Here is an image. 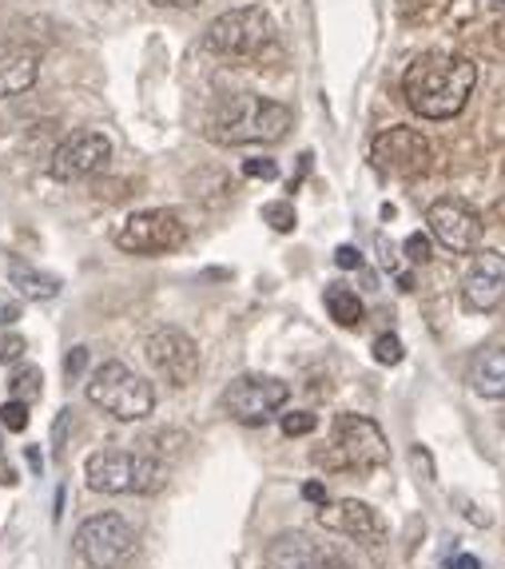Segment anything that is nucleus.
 Masks as SVG:
<instances>
[{
	"instance_id": "obj_1",
	"label": "nucleus",
	"mask_w": 505,
	"mask_h": 569,
	"mask_svg": "<svg viewBox=\"0 0 505 569\" xmlns=\"http://www.w3.org/2000/svg\"><path fill=\"white\" fill-rule=\"evenodd\" d=\"M477 84V64L469 57L454 52H422L406 77L402 96L422 120H454L469 104V92Z\"/></svg>"
},
{
	"instance_id": "obj_2",
	"label": "nucleus",
	"mask_w": 505,
	"mask_h": 569,
	"mask_svg": "<svg viewBox=\"0 0 505 569\" xmlns=\"http://www.w3.org/2000/svg\"><path fill=\"white\" fill-rule=\"evenodd\" d=\"M291 108L279 100H263L255 92L228 96L215 104L208 120V140L220 148H243V143H279L291 132Z\"/></svg>"
},
{
	"instance_id": "obj_3",
	"label": "nucleus",
	"mask_w": 505,
	"mask_h": 569,
	"mask_svg": "<svg viewBox=\"0 0 505 569\" xmlns=\"http://www.w3.org/2000/svg\"><path fill=\"white\" fill-rule=\"evenodd\" d=\"M84 475L95 493H155L168 482L163 462L148 450H95Z\"/></svg>"
},
{
	"instance_id": "obj_4",
	"label": "nucleus",
	"mask_w": 505,
	"mask_h": 569,
	"mask_svg": "<svg viewBox=\"0 0 505 569\" xmlns=\"http://www.w3.org/2000/svg\"><path fill=\"white\" fill-rule=\"evenodd\" d=\"M315 462L326 470H374L391 462V447L378 422L366 415H339L331 427V447L319 450Z\"/></svg>"
},
{
	"instance_id": "obj_5",
	"label": "nucleus",
	"mask_w": 505,
	"mask_h": 569,
	"mask_svg": "<svg viewBox=\"0 0 505 569\" xmlns=\"http://www.w3.org/2000/svg\"><path fill=\"white\" fill-rule=\"evenodd\" d=\"M88 402L100 407L104 415L120 418V422H143L155 410V390L148 379H140L124 362H100L88 382Z\"/></svg>"
},
{
	"instance_id": "obj_6",
	"label": "nucleus",
	"mask_w": 505,
	"mask_h": 569,
	"mask_svg": "<svg viewBox=\"0 0 505 569\" xmlns=\"http://www.w3.org/2000/svg\"><path fill=\"white\" fill-rule=\"evenodd\" d=\"M271 40H275V20L267 17V9H259V4H243V9L223 12L203 32V48L215 52V57H231V60L263 57V48Z\"/></svg>"
},
{
	"instance_id": "obj_7",
	"label": "nucleus",
	"mask_w": 505,
	"mask_h": 569,
	"mask_svg": "<svg viewBox=\"0 0 505 569\" xmlns=\"http://www.w3.org/2000/svg\"><path fill=\"white\" fill-rule=\"evenodd\" d=\"M188 243V223L180 211L168 208H148L132 211V216L115 228V247L128 256H168Z\"/></svg>"
},
{
	"instance_id": "obj_8",
	"label": "nucleus",
	"mask_w": 505,
	"mask_h": 569,
	"mask_svg": "<svg viewBox=\"0 0 505 569\" xmlns=\"http://www.w3.org/2000/svg\"><path fill=\"white\" fill-rule=\"evenodd\" d=\"M77 553L92 569H124L135 553V530L120 513H95L77 530Z\"/></svg>"
},
{
	"instance_id": "obj_9",
	"label": "nucleus",
	"mask_w": 505,
	"mask_h": 569,
	"mask_svg": "<svg viewBox=\"0 0 505 569\" xmlns=\"http://www.w3.org/2000/svg\"><path fill=\"white\" fill-rule=\"evenodd\" d=\"M291 399V387L275 375H239L228 390H223V410L243 427H263Z\"/></svg>"
},
{
	"instance_id": "obj_10",
	"label": "nucleus",
	"mask_w": 505,
	"mask_h": 569,
	"mask_svg": "<svg viewBox=\"0 0 505 569\" xmlns=\"http://www.w3.org/2000/svg\"><path fill=\"white\" fill-rule=\"evenodd\" d=\"M371 160L386 176H402V180H414V176H426L430 163H434V148L422 132L414 128H386V132L374 136L371 143Z\"/></svg>"
},
{
	"instance_id": "obj_11",
	"label": "nucleus",
	"mask_w": 505,
	"mask_h": 569,
	"mask_svg": "<svg viewBox=\"0 0 505 569\" xmlns=\"http://www.w3.org/2000/svg\"><path fill=\"white\" fill-rule=\"evenodd\" d=\"M143 351H148V362H152L155 375L168 379L172 387H191L195 375H200V347L180 327H160Z\"/></svg>"
},
{
	"instance_id": "obj_12",
	"label": "nucleus",
	"mask_w": 505,
	"mask_h": 569,
	"mask_svg": "<svg viewBox=\"0 0 505 569\" xmlns=\"http://www.w3.org/2000/svg\"><path fill=\"white\" fill-rule=\"evenodd\" d=\"M108 163H112V140H108L104 132H77L52 152L48 171H52L57 180L72 183V180H92Z\"/></svg>"
},
{
	"instance_id": "obj_13",
	"label": "nucleus",
	"mask_w": 505,
	"mask_h": 569,
	"mask_svg": "<svg viewBox=\"0 0 505 569\" xmlns=\"http://www.w3.org/2000/svg\"><path fill=\"white\" fill-rule=\"evenodd\" d=\"M426 228H430V236L446 247V251H454V256H469V251H477V243H482L486 223H482V216H477L469 203L438 200V203H430Z\"/></svg>"
},
{
	"instance_id": "obj_14",
	"label": "nucleus",
	"mask_w": 505,
	"mask_h": 569,
	"mask_svg": "<svg viewBox=\"0 0 505 569\" xmlns=\"http://www.w3.org/2000/svg\"><path fill=\"white\" fill-rule=\"evenodd\" d=\"M263 569H351V561L306 533H279L263 550Z\"/></svg>"
},
{
	"instance_id": "obj_15",
	"label": "nucleus",
	"mask_w": 505,
	"mask_h": 569,
	"mask_svg": "<svg viewBox=\"0 0 505 569\" xmlns=\"http://www.w3.org/2000/svg\"><path fill=\"white\" fill-rule=\"evenodd\" d=\"M319 526L323 530L343 533L351 541H363V546H382L386 541V522L374 506L358 502V498H343V502H326L319 510Z\"/></svg>"
},
{
	"instance_id": "obj_16",
	"label": "nucleus",
	"mask_w": 505,
	"mask_h": 569,
	"mask_svg": "<svg viewBox=\"0 0 505 569\" xmlns=\"http://www.w3.org/2000/svg\"><path fill=\"white\" fill-rule=\"evenodd\" d=\"M462 303L469 311H497L505 303V256L502 251H477L462 279Z\"/></svg>"
},
{
	"instance_id": "obj_17",
	"label": "nucleus",
	"mask_w": 505,
	"mask_h": 569,
	"mask_svg": "<svg viewBox=\"0 0 505 569\" xmlns=\"http://www.w3.org/2000/svg\"><path fill=\"white\" fill-rule=\"evenodd\" d=\"M40 80V52L29 44H0V100L24 96Z\"/></svg>"
},
{
	"instance_id": "obj_18",
	"label": "nucleus",
	"mask_w": 505,
	"mask_h": 569,
	"mask_svg": "<svg viewBox=\"0 0 505 569\" xmlns=\"http://www.w3.org/2000/svg\"><path fill=\"white\" fill-rule=\"evenodd\" d=\"M469 387L482 399H505V347H486L469 362Z\"/></svg>"
},
{
	"instance_id": "obj_19",
	"label": "nucleus",
	"mask_w": 505,
	"mask_h": 569,
	"mask_svg": "<svg viewBox=\"0 0 505 569\" xmlns=\"http://www.w3.org/2000/svg\"><path fill=\"white\" fill-rule=\"evenodd\" d=\"M9 283L17 287L24 299H57L60 295V279L57 276H44L37 267H29L24 259H9Z\"/></svg>"
},
{
	"instance_id": "obj_20",
	"label": "nucleus",
	"mask_w": 505,
	"mask_h": 569,
	"mask_svg": "<svg viewBox=\"0 0 505 569\" xmlns=\"http://www.w3.org/2000/svg\"><path fill=\"white\" fill-rule=\"evenodd\" d=\"M323 303H326V315H331L339 327H358L366 319L363 299H358V291H351L346 283H331V287H326Z\"/></svg>"
},
{
	"instance_id": "obj_21",
	"label": "nucleus",
	"mask_w": 505,
	"mask_h": 569,
	"mask_svg": "<svg viewBox=\"0 0 505 569\" xmlns=\"http://www.w3.org/2000/svg\"><path fill=\"white\" fill-rule=\"evenodd\" d=\"M454 20H477V17H505V0H454L450 9Z\"/></svg>"
},
{
	"instance_id": "obj_22",
	"label": "nucleus",
	"mask_w": 505,
	"mask_h": 569,
	"mask_svg": "<svg viewBox=\"0 0 505 569\" xmlns=\"http://www.w3.org/2000/svg\"><path fill=\"white\" fill-rule=\"evenodd\" d=\"M40 390H44V375H40V367H20L17 379H12V399L37 402Z\"/></svg>"
},
{
	"instance_id": "obj_23",
	"label": "nucleus",
	"mask_w": 505,
	"mask_h": 569,
	"mask_svg": "<svg viewBox=\"0 0 505 569\" xmlns=\"http://www.w3.org/2000/svg\"><path fill=\"white\" fill-rule=\"evenodd\" d=\"M263 223H267L271 231H279V236H291L295 223H299V216L286 200H275V203H263Z\"/></svg>"
},
{
	"instance_id": "obj_24",
	"label": "nucleus",
	"mask_w": 505,
	"mask_h": 569,
	"mask_svg": "<svg viewBox=\"0 0 505 569\" xmlns=\"http://www.w3.org/2000/svg\"><path fill=\"white\" fill-rule=\"evenodd\" d=\"M0 427L9 430V435H20V430H29V402L9 399L0 407Z\"/></svg>"
},
{
	"instance_id": "obj_25",
	"label": "nucleus",
	"mask_w": 505,
	"mask_h": 569,
	"mask_svg": "<svg viewBox=\"0 0 505 569\" xmlns=\"http://www.w3.org/2000/svg\"><path fill=\"white\" fill-rule=\"evenodd\" d=\"M402 355H406V347H402L398 335H378L374 339V362H382V367H398Z\"/></svg>"
},
{
	"instance_id": "obj_26",
	"label": "nucleus",
	"mask_w": 505,
	"mask_h": 569,
	"mask_svg": "<svg viewBox=\"0 0 505 569\" xmlns=\"http://www.w3.org/2000/svg\"><path fill=\"white\" fill-rule=\"evenodd\" d=\"M319 418L311 410H295V415H283V435L286 438H303V435H315Z\"/></svg>"
},
{
	"instance_id": "obj_27",
	"label": "nucleus",
	"mask_w": 505,
	"mask_h": 569,
	"mask_svg": "<svg viewBox=\"0 0 505 569\" xmlns=\"http://www.w3.org/2000/svg\"><path fill=\"white\" fill-rule=\"evenodd\" d=\"M243 176L248 180H279V163L267 156H255V160H243Z\"/></svg>"
},
{
	"instance_id": "obj_28",
	"label": "nucleus",
	"mask_w": 505,
	"mask_h": 569,
	"mask_svg": "<svg viewBox=\"0 0 505 569\" xmlns=\"http://www.w3.org/2000/svg\"><path fill=\"white\" fill-rule=\"evenodd\" d=\"M24 359V339L17 331H4L0 335V362L9 367V362H20Z\"/></svg>"
},
{
	"instance_id": "obj_29",
	"label": "nucleus",
	"mask_w": 505,
	"mask_h": 569,
	"mask_svg": "<svg viewBox=\"0 0 505 569\" xmlns=\"http://www.w3.org/2000/svg\"><path fill=\"white\" fill-rule=\"evenodd\" d=\"M406 259H411V263H430V259H434V243H430V236H411L406 239Z\"/></svg>"
},
{
	"instance_id": "obj_30",
	"label": "nucleus",
	"mask_w": 505,
	"mask_h": 569,
	"mask_svg": "<svg viewBox=\"0 0 505 569\" xmlns=\"http://www.w3.org/2000/svg\"><path fill=\"white\" fill-rule=\"evenodd\" d=\"M68 430H72V410L64 407V410L57 415V427H52V455H64Z\"/></svg>"
},
{
	"instance_id": "obj_31",
	"label": "nucleus",
	"mask_w": 505,
	"mask_h": 569,
	"mask_svg": "<svg viewBox=\"0 0 505 569\" xmlns=\"http://www.w3.org/2000/svg\"><path fill=\"white\" fill-rule=\"evenodd\" d=\"M88 367V347H72V351L64 355V375L68 379H80Z\"/></svg>"
},
{
	"instance_id": "obj_32",
	"label": "nucleus",
	"mask_w": 505,
	"mask_h": 569,
	"mask_svg": "<svg viewBox=\"0 0 505 569\" xmlns=\"http://www.w3.org/2000/svg\"><path fill=\"white\" fill-rule=\"evenodd\" d=\"M334 263L343 267V271H358V267H363V251H358V247H339V251H334Z\"/></svg>"
},
{
	"instance_id": "obj_33",
	"label": "nucleus",
	"mask_w": 505,
	"mask_h": 569,
	"mask_svg": "<svg viewBox=\"0 0 505 569\" xmlns=\"http://www.w3.org/2000/svg\"><path fill=\"white\" fill-rule=\"evenodd\" d=\"M411 458H414V466H418V475L430 482V478H434V462H430V455H426V450H422V447H414V450H411Z\"/></svg>"
},
{
	"instance_id": "obj_34",
	"label": "nucleus",
	"mask_w": 505,
	"mask_h": 569,
	"mask_svg": "<svg viewBox=\"0 0 505 569\" xmlns=\"http://www.w3.org/2000/svg\"><path fill=\"white\" fill-rule=\"evenodd\" d=\"M303 498H306V502H315V506H326V486L323 482H306Z\"/></svg>"
},
{
	"instance_id": "obj_35",
	"label": "nucleus",
	"mask_w": 505,
	"mask_h": 569,
	"mask_svg": "<svg viewBox=\"0 0 505 569\" xmlns=\"http://www.w3.org/2000/svg\"><path fill=\"white\" fill-rule=\"evenodd\" d=\"M155 9H195L200 0H152Z\"/></svg>"
},
{
	"instance_id": "obj_36",
	"label": "nucleus",
	"mask_w": 505,
	"mask_h": 569,
	"mask_svg": "<svg viewBox=\"0 0 505 569\" xmlns=\"http://www.w3.org/2000/svg\"><path fill=\"white\" fill-rule=\"evenodd\" d=\"M24 458H29V466L37 470V475H44V455H40L37 447H24Z\"/></svg>"
},
{
	"instance_id": "obj_37",
	"label": "nucleus",
	"mask_w": 505,
	"mask_h": 569,
	"mask_svg": "<svg viewBox=\"0 0 505 569\" xmlns=\"http://www.w3.org/2000/svg\"><path fill=\"white\" fill-rule=\"evenodd\" d=\"M20 478H17V470H12L9 462H4V458H0V486H17Z\"/></svg>"
},
{
	"instance_id": "obj_38",
	"label": "nucleus",
	"mask_w": 505,
	"mask_h": 569,
	"mask_svg": "<svg viewBox=\"0 0 505 569\" xmlns=\"http://www.w3.org/2000/svg\"><path fill=\"white\" fill-rule=\"evenodd\" d=\"M450 569H482V561L469 558V553H458V558L450 561Z\"/></svg>"
},
{
	"instance_id": "obj_39",
	"label": "nucleus",
	"mask_w": 505,
	"mask_h": 569,
	"mask_svg": "<svg viewBox=\"0 0 505 569\" xmlns=\"http://www.w3.org/2000/svg\"><path fill=\"white\" fill-rule=\"evenodd\" d=\"M17 319H20V307L17 303H4V307H0V323H4V327L17 323Z\"/></svg>"
},
{
	"instance_id": "obj_40",
	"label": "nucleus",
	"mask_w": 505,
	"mask_h": 569,
	"mask_svg": "<svg viewBox=\"0 0 505 569\" xmlns=\"http://www.w3.org/2000/svg\"><path fill=\"white\" fill-rule=\"evenodd\" d=\"M0 458H4V438H0Z\"/></svg>"
}]
</instances>
